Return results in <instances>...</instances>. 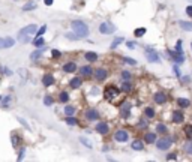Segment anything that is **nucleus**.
I'll return each mask as SVG.
<instances>
[{
	"label": "nucleus",
	"mask_w": 192,
	"mask_h": 162,
	"mask_svg": "<svg viewBox=\"0 0 192 162\" xmlns=\"http://www.w3.org/2000/svg\"><path fill=\"white\" fill-rule=\"evenodd\" d=\"M81 84H83V81H81V78H80V77L72 78V80H71V83H69V86H71L72 89H80V87H81Z\"/></svg>",
	"instance_id": "obj_23"
},
{
	"label": "nucleus",
	"mask_w": 192,
	"mask_h": 162,
	"mask_svg": "<svg viewBox=\"0 0 192 162\" xmlns=\"http://www.w3.org/2000/svg\"><path fill=\"white\" fill-rule=\"evenodd\" d=\"M11 143H12V146H14V147H18V144H20V137H18L17 134H12V137H11Z\"/></svg>",
	"instance_id": "obj_38"
},
{
	"label": "nucleus",
	"mask_w": 192,
	"mask_h": 162,
	"mask_svg": "<svg viewBox=\"0 0 192 162\" xmlns=\"http://www.w3.org/2000/svg\"><path fill=\"white\" fill-rule=\"evenodd\" d=\"M138 126H140V128H147V122H146L144 119H141V120L138 122Z\"/></svg>",
	"instance_id": "obj_54"
},
{
	"label": "nucleus",
	"mask_w": 192,
	"mask_h": 162,
	"mask_svg": "<svg viewBox=\"0 0 192 162\" xmlns=\"http://www.w3.org/2000/svg\"><path fill=\"white\" fill-rule=\"evenodd\" d=\"M122 60H123L125 63L131 65V66H135V65H137V60H134V59H131V57H123Z\"/></svg>",
	"instance_id": "obj_42"
},
{
	"label": "nucleus",
	"mask_w": 192,
	"mask_h": 162,
	"mask_svg": "<svg viewBox=\"0 0 192 162\" xmlns=\"http://www.w3.org/2000/svg\"><path fill=\"white\" fill-rule=\"evenodd\" d=\"M119 95H120V90H119L116 86H108V87H105V90H104V96H105L107 101H113V99L117 98Z\"/></svg>",
	"instance_id": "obj_4"
},
{
	"label": "nucleus",
	"mask_w": 192,
	"mask_h": 162,
	"mask_svg": "<svg viewBox=\"0 0 192 162\" xmlns=\"http://www.w3.org/2000/svg\"><path fill=\"white\" fill-rule=\"evenodd\" d=\"M146 27H138V29H135L134 30V35H135V38H141V36H144L146 35Z\"/></svg>",
	"instance_id": "obj_32"
},
{
	"label": "nucleus",
	"mask_w": 192,
	"mask_h": 162,
	"mask_svg": "<svg viewBox=\"0 0 192 162\" xmlns=\"http://www.w3.org/2000/svg\"><path fill=\"white\" fill-rule=\"evenodd\" d=\"M80 141H81V143H83L84 146H87V147H92V144H90V143H89V141H87L86 138H83V137H81V138H80Z\"/></svg>",
	"instance_id": "obj_55"
},
{
	"label": "nucleus",
	"mask_w": 192,
	"mask_h": 162,
	"mask_svg": "<svg viewBox=\"0 0 192 162\" xmlns=\"http://www.w3.org/2000/svg\"><path fill=\"white\" fill-rule=\"evenodd\" d=\"M173 72L176 74V77H177V78H180V77H182V74H180V68H179V65H176V63H174V66H173Z\"/></svg>",
	"instance_id": "obj_45"
},
{
	"label": "nucleus",
	"mask_w": 192,
	"mask_h": 162,
	"mask_svg": "<svg viewBox=\"0 0 192 162\" xmlns=\"http://www.w3.org/2000/svg\"><path fill=\"white\" fill-rule=\"evenodd\" d=\"M45 32H47V26H45V24H44V26H42V27H39V29H38V32H36V33H35V35H36V36H42V35H44V33H45Z\"/></svg>",
	"instance_id": "obj_43"
},
{
	"label": "nucleus",
	"mask_w": 192,
	"mask_h": 162,
	"mask_svg": "<svg viewBox=\"0 0 192 162\" xmlns=\"http://www.w3.org/2000/svg\"><path fill=\"white\" fill-rule=\"evenodd\" d=\"M65 36H66L68 39H72V41H77V39H80V38H78L77 35H71V33H66Z\"/></svg>",
	"instance_id": "obj_51"
},
{
	"label": "nucleus",
	"mask_w": 192,
	"mask_h": 162,
	"mask_svg": "<svg viewBox=\"0 0 192 162\" xmlns=\"http://www.w3.org/2000/svg\"><path fill=\"white\" fill-rule=\"evenodd\" d=\"M155 144H156V149H158V150H168V149L173 146V138H170V137H162V138L156 140Z\"/></svg>",
	"instance_id": "obj_3"
},
{
	"label": "nucleus",
	"mask_w": 192,
	"mask_h": 162,
	"mask_svg": "<svg viewBox=\"0 0 192 162\" xmlns=\"http://www.w3.org/2000/svg\"><path fill=\"white\" fill-rule=\"evenodd\" d=\"M131 147H132L134 150H143V149H144V143H143L141 140H135V141H132Z\"/></svg>",
	"instance_id": "obj_26"
},
{
	"label": "nucleus",
	"mask_w": 192,
	"mask_h": 162,
	"mask_svg": "<svg viewBox=\"0 0 192 162\" xmlns=\"http://www.w3.org/2000/svg\"><path fill=\"white\" fill-rule=\"evenodd\" d=\"M74 113H75V108L72 105H66L65 107V114L66 116H74Z\"/></svg>",
	"instance_id": "obj_39"
},
{
	"label": "nucleus",
	"mask_w": 192,
	"mask_h": 162,
	"mask_svg": "<svg viewBox=\"0 0 192 162\" xmlns=\"http://www.w3.org/2000/svg\"><path fill=\"white\" fill-rule=\"evenodd\" d=\"M167 54L170 56V59H173L174 60V63L176 65H183L185 63V54H179V53H176V51H173V50H167Z\"/></svg>",
	"instance_id": "obj_6"
},
{
	"label": "nucleus",
	"mask_w": 192,
	"mask_h": 162,
	"mask_svg": "<svg viewBox=\"0 0 192 162\" xmlns=\"http://www.w3.org/2000/svg\"><path fill=\"white\" fill-rule=\"evenodd\" d=\"M177 105H179L180 108H189V107H191V101L186 99V98H179V99H177Z\"/></svg>",
	"instance_id": "obj_20"
},
{
	"label": "nucleus",
	"mask_w": 192,
	"mask_h": 162,
	"mask_svg": "<svg viewBox=\"0 0 192 162\" xmlns=\"http://www.w3.org/2000/svg\"><path fill=\"white\" fill-rule=\"evenodd\" d=\"M122 90H123L125 93H129V92L132 90V84H131V81H125V80H123V83H122Z\"/></svg>",
	"instance_id": "obj_31"
},
{
	"label": "nucleus",
	"mask_w": 192,
	"mask_h": 162,
	"mask_svg": "<svg viewBox=\"0 0 192 162\" xmlns=\"http://www.w3.org/2000/svg\"><path fill=\"white\" fill-rule=\"evenodd\" d=\"M167 132H168L167 125H164V123H158V125H156V134H162V135H165Z\"/></svg>",
	"instance_id": "obj_25"
},
{
	"label": "nucleus",
	"mask_w": 192,
	"mask_h": 162,
	"mask_svg": "<svg viewBox=\"0 0 192 162\" xmlns=\"http://www.w3.org/2000/svg\"><path fill=\"white\" fill-rule=\"evenodd\" d=\"M84 116H86V119H87L89 122H95V120L99 119V113L96 111V108H89Z\"/></svg>",
	"instance_id": "obj_11"
},
{
	"label": "nucleus",
	"mask_w": 192,
	"mask_h": 162,
	"mask_svg": "<svg viewBox=\"0 0 192 162\" xmlns=\"http://www.w3.org/2000/svg\"><path fill=\"white\" fill-rule=\"evenodd\" d=\"M20 32H21V33H26V35H35V33L38 32V27H36V24H29V26H26L24 29H21Z\"/></svg>",
	"instance_id": "obj_15"
},
{
	"label": "nucleus",
	"mask_w": 192,
	"mask_h": 162,
	"mask_svg": "<svg viewBox=\"0 0 192 162\" xmlns=\"http://www.w3.org/2000/svg\"><path fill=\"white\" fill-rule=\"evenodd\" d=\"M71 27L75 30L77 36L81 39V38H86L89 35V26L84 23V21H80V20H75V21H71Z\"/></svg>",
	"instance_id": "obj_1"
},
{
	"label": "nucleus",
	"mask_w": 192,
	"mask_h": 162,
	"mask_svg": "<svg viewBox=\"0 0 192 162\" xmlns=\"http://www.w3.org/2000/svg\"><path fill=\"white\" fill-rule=\"evenodd\" d=\"M191 48H192V44H191Z\"/></svg>",
	"instance_id": "obj_60"
},
{
	"label": "nucleus",
	"mask_w": 192,
	"mask_h": 162,
	"mask_svg": "<svg viewBox=\"0 0 192 162\" xmlns=\"http://www.w3.org/2000/svg\"><path fill=\"white\" fill-rule=\"evenodd\" d=\"M95 129H96V132H98V134H101V135H107V134L110 132V126H108V123H105V122L98 123Z\"/></svg>",
	"instance_id": "obj_13"
},
{
	"label": "nucleus",
	"mask_w": 192,
	"mask_h": 162,
	"mask_svg": "<svg viewBox=\"0 0 192 162\" xmlns=\"http://www.w3.org/2000/svg\"><path fill=\"white\" fill-rule=\"evenodd\" d=\"M65 120H66V123H68L69 126H75V125H77V119H75V117H72V116H68Z\"/></svg>",
	"instance_id": "obj_41"
},
{
	"label": "nucleus",
	"mask_w": 192,
	"mask_h": 162,
	"mask_svg": "<svg viewBox=\"0 0 192 162\" xmlns=\"http://www.w3.org/2000/svg\"><path fill=\"white\" fill-rule=\"evenodd\" d=\"M18 41L20 42H23V44H27V42H30V35H26V33H18Z\"/></svg>",
	"instance_id": "obj_30"
},
{
	"label": "nucleus",
	"mask_w": 192,
	"mask_h": 162,
	"mask_svg": "<svg viewBox=\"0 0 192 162\" xmlns=\"http://www.w3.org/2000/svg\"><path fill=\"white\" fill-rule=\"evenodd\" d=\"M171 120H173V123H183V120H185V114H183V111H180V110H176V111H173V116H171Z\"/></svg>",
	"instance_id": "obj_14"
},
{
	"label": "nucleus",
	"mask_w": 192,
	"mask_h": 162,
	"mask_svg": "<svg viewBox=\"0 0 192 162\" xmlns=\"http://www.w3.org/2000/svg\"><path fill=\"white\" fill-rule=\"evenodd\" d=\"M185 12H186V15H188V17H191V18H192V5H189V6H186V9H185Z\"/></svg>",
	"instance_id": "obj_49"
},
{
	"label": "nucleus",
	"mask_w": 192,
	"mask_h": 162,
	"mask_svg": "<svg viewBox=\"0 0 192 162\" xmlns=\"http://www.w3.org/2000/svg\"><path fill=\"white\" fill-rule=\"evenodd\" d=\"M63 71H65V72H68V74H72V72H75V71H77V65H75L74 62H68V63L63 66Z\"/></svg>",
	"instance_id": "obj_19"
},
{
	"label": "nucleus",
	"mask_w": 192,
	"mask_h": 162,
	"mask_svg": "<svg viewBox=\"0 0 192 162\" xmlns=\"http://www.w3.org/2000/svg\"><path fill=\"white\" fill-rule=\"evenodd\" d=\"M144 53H146L147 62H150V63H159V62H161V57H159L158 51H156L153 47H146Z\"/></svg>",
	"instance_id": "obj_2"
},
{
	"label": "nucleus",
	"mask_w": 192,
	"mask_h": 162,
	"mask_svg": "<svg viewBox=\"0 0 192 162\" xmlns=\"http://www.w3.org/2000/svg\"><path fill=\"white\" fill-rule=\"evenodd\" d=\"M44 3H45L47 6H51V5H53V0H44Z\"/></svg>",
	"instance_id": "obj_57"
},
{
	"label": "nucleus",
	"mask_w": 192,
	"mask_h": 162,
	"mask_svg": "<svg viewBox=\"0 0 192 162\" xmlns=\"http://www.w3.org/2000/svg\"><path fill=\"white\" fill-rule=\"evenodd\" d=\"M51 57L53 59H60L62 57V53L59 50H51Z\"/></svg>",
	"instance_id": "obj_44"
},
{
	"label": "nucleus",
	"mask_w": 192,
	"mask_h": 162,
	"mask_svg": "<svg viewBox=\"0 0 192 162\" xmlns=\"http://www.w3.org/2000/svg\"><path fill=\"white\" fill-rule=\"evenodd\" d=\"M42 53H44V50H36V51H33V53L30 54V59H32V60H38V59L42 56Z\"/></svg>",
	"instance_id": "obj_36"
},
{
	"label": "nucleus",
	"mask_w": 192,
	"mask_h": 162,
	"mask_svg": "<svg viewBox=\"0 0 192 162\" xmlns=\"http://www.w3.org/2000/svg\"><path fill=\"white\" fill-rule=\"evenodd\" d=\"M15 45V39L14 38H0V50H5V48H11Z\"/></svg>",
	"instance_id": "obj_9"
},
{
	"label": "nucleus",
	"mask_w": 192,
	"mask_h": 162,
	"mask_svg": "<svg viewBox=\"0 0 192 162\" xmlns=\"http://www.w3.org/2000/svg\"><path fill=\"white\" fill-rule=\"evenodd\" d=\"M180 81H182L183 84H188V83L191 81V77H189V75H186V77H180Z\"/></svg>",
	"instance_id": "obj_50"
},
{
	"label": "nucleus",
	"mask_w": 192,
	"mask_h": 162,
	"mask_svg": "<svg viewBox=\"0 0 192 162\" xmlns=\"http://www.w3.org/2000/svg\"><path fill=\"white\" fill-rule=\"evenodd\" d=\"M131 108H132V104L131 102H123L120 105V116L123 119H129L131 117Z\"/></svg>",
	"instance_id": "obj_8"
},
{
	"label": "nucleus",
	"mask_w": 192,
	"mask_h": 162,
	"mask_svg": "<svg viewBox=\"0 0 192 162\" xmlns=\"http://www.w3.org/2000/svg\"><path fill=\"white\" fill-rule=\"evenodd\" d=\"M17 120H18V122H20V123H21V125H23V126H24V128H26L27 131H30V126L27 125V122H26V120H24L23 117H17Z\"/></svg>",
	"instance_id": "obj_47"
},
{
	"label": "nucleus",
	"mask_w": 192,
	"mask_h": 162,
	"mask_svg": "<svg viewBox=\"0 0 192 162\" xmlns=\"http://www.w3.org/2000/svg\"><path fill=\"white\" fill-rule=\"evenodd\" d=\"M9 101H11V96H6V98L3 99V107H8V105H9Z\"/></svg>",
	"instance_id": "obj_56"
},
{
	"label": "nucleus",
	"mask_w": 192,
	"mask_h": 162,
	"mask_svg": "<svg viewBox=\"0 0 192 162\" xmlns=\"http://www.w3.org/2000/svg\"><path fill=\"white\" fill-rule=\"evenodd\" d=\"M176 161L177 159V155H176V152H173V153H170V155H167V161Z\"/></svg>",
	"instance_id": "obj_48"
},
{
	"label": "nucleus",
	"mask_w": 192,
	"mask_h": 162,
	"mask_svg": "<svg viewBox=\"0 0 192 162\" xmlns=\"http://www.w3.org/2000/svg\"><path fill=\"white\" fill-rule=\"evenodd\" d=\"M122 78H123L125 81H131V78H132V74H131L129 71H122Z\"/></svg>",
	"instance_id": "obj_40"
},
{
	"label": "nucleus",
	"mask_w": 192,
	"mask_h": 162,
	"mask_svg": "<svg viewBox=\"0 0 192 162\" xmlns=\"http://www.w3.org/2000/svg\"><path fill=\"white\" fill-rule=\"evenodd\" d=\"M179 26L182 30H186V32H192V21H185V20H180L179 21Z\"/></svg>",
	"instance_id": "obj_18"
},
{
	"label": "nucleus",
	"mask_w": 192,
	"mask_h": 162,
	"mask_svg": "<svg viewBox=\"0 0 192 162\" xmlns=\"http://www.w3.org/2000/svg\"><path fill=\"white\" fill-rule=\"evenodd\" d=\"M153 101H155L158 105H164V104L168 101V96H167V93H164V92H156V93L153 95Z\"/></svg>",
	"instance_id": "obj_10"
},
{
	"label": "nucleus",
	"mask_w": 192,
	"mask_h": 162,
	"mask_svg": "<svg viewBox=\"0 0 192 162\" xmlns=\"http://www.w3.org/2000/svg\"><path fill=\"white\" fill-rule=\"evenodd\" d=\"M183 152H185L186 155L192 156V140H189V141H186V143L183 144Z\"/></svg>",
	"instance_id": "obj_24"
},
{
	"label": "nucleus",
	"mask_w": 192,
	"mask_h": 162,
	"mask_svg": "<svg viewBox=\"0 0 192 162\" xmlns=\"http://www.w3.org/2000/svg\"><path fill=\"white\" fill-rule=\"evenodd\" d=\"M33 44H35V47H36V48H42V47L45 45V41H44V38H42V36H36V38H35V41H33Z\"/></svg>",
	"instance_id": "obj_28"
},
{
	"label": "nucleus",
	"mask_w": 192,
	"mask_h": 162,
	"mask_svg": "<svg viewBox=\"0 0 192 162\" xmlns=\"http://www.w3.org/2000/svg\"><path fill=\"white\" fill-rule=\"evenodd\" d=\"M107 77H108V71L105 68H99L95 71V78L98 81H104V80H107Z\"/></svg>",
	"instance_id": "obj_12"
},
{
	"label": "nucleus",
	"mask_w": 192,
	"mask_h": 162,
	"mask_svg": "<svg viewBox=\"0 0 192 162\" xmlns=\"http://www.w3.org/2000/svg\"><path fill=\"white\" fill-rule=\"evenodd\" d=\"M128 140H129V134H128L125 129L116 131V134H114V141H117V143H126Z\"/></svg>",
	"instance_id": "obj_7"
},
{
	"label": "nucleus",
	"mask_w": 192,
	"mask_h": 162,
	"mask_svg": "<svg viewBox=\"0 0 192 162\" xmlns=\"http://www.w3.org/2000/svg\"><path fill=\"white\" fill-rule=\"evenodd\" d=\"M80 72H81V75H83V77H90V75L93 74V68L87 65V66H83V68L80 69Z\"/></svg>",
	"instance_id": "obj_22"
},
{
	"label": "nucleus",
	"mask_w": 192,
	"mask_h": 162,
	"mask_svg": "<svg viewBox=\"0 0 192 162\" xmlns=\"http://www.w3.org/2000/svg\"><path fill=\"white\" fill-rule=\"evenodd\" d=\"M36 8H38L36 2H27V3L23 6V11H33V9H36Z\"/></svg>",
	"instance_id": "obj_29"
},
{
	"label": "nucleus",
	"mask_w": 192,
	"mask_h": 162,
	"mask_svg": "<svg viewBox=\"0 0 192 162\" xmlns=\"http://www.w3.org/2000/svg\"><path fill=\"white\" fill-rule=\"evenodd\" d=\"M53 102H54V101H53L51 96H45V98H44V105L50 107V105H53Z\"/></svg>",
	"instance_id": "obj_46"
},
{
	"label": "nucleus",
	"mask_w": 192,
	"mask_h": 162,
	"mask_svg": "<svg viewBox=\"0 0 192 162\" xmlns=\"http://www.w3.org/2000/svg\"><path fill=\"white\" fill-rule=\"evenodd\" d=\"M98 93H99V90H98V89H95V87L92 89V95H98Z\"/></svg>",
	"instance_id": "obj_58"
},
{
	"label": "nucleus",
	"mask_w": 192,
	"mask_h": 162,
	"mask_svg": "<svg viewBox=\"0 0 192 162\" xmlns=\"http://www.w3.org/2000/svg\"><path fill=\"white\" fill-rule=\"evenodd\" d=\"M59 101H60V102H63V104H65V102H68V101H69V93L62 92V93L59 95Z\"/></svg>",
	"instance_id": "obj_37"
},
{
	"label": "nucleus",
	"mask_w": 192,
	"mask_h": 162,
	"mask_svg": "<svg viewBox=\"0 0 192 162\" xmlns=\"http://www.w3.org/2000/svg\"><path fill=\"white\" fill-rule=\"evenodd\" d=\"M135 45H137V44H135V42H132V41H128V42H126V47H128V48H131V50H134V48H135Z\"/></svg>",
	"instance_id": "obj_53"
},
{
	"label": "nucleus",
	"mask_w": 192,
	"mask_h": 162,
	"mask_svg": "<svg viewBox=\"0 0 192 162\" xmlns=\"http://www.w3.org/2000/svg\"><path fill=\"white\" fill-rule=\"evenodd\" d=\"M54 77L51 75V74H45L44 75V78H42V84L45 86V87H50V86H53L54 84Z\"/></svg>",
	"instance_id": "obj_16"
},
{
	"label": "nucleus",
	"mask_w": 192,
	"mask_h": 162,
	"mask_svg": "<svg viewBox=\"0 0 192 162\" xmlns=\"http://www.w3.org/2000/svg\"><path fill=\"white\" fill-rule=\"evenodd\" d=\"M191 3H192V0H191Z\"/></svg>",
	"instance_id": "obj_61"
},
{
	"label": "nucleus",
	"mask_w": 192,
	"mask_h": 162,
	"mask_svg": "<svg viewBox=\"0 0 192 162\" xmlns=\"http://www.w3.org/2000/svg\"><path fill=\"white\" fill-rule=\"evenodd\" d=\"M24 155H26V149L23 147V149L20 150V155H18V161H23V158H24Z\"/></svg>",
	"instance_id": "obj_52"
},
{
	"label": "nucleus",
	"mask_w": 192,
	"mask_h": 162,
	"mask_svg": "<svg viewBox=\"0 0 192 162\" xmlns=\"http://www.w3.org/2000/svg\"><path fill=\"white\" fill-rule=\"evenodd\" d=\"M2 99H3V98H2V96H0V101H2Z\"/></svg>",
	"instance_id": "obj_59"
},
{
	"label": "nucleus",
	"mask_w": 192,
	"mask_h": 162,
	"mask_svg": "<svg viewBox=\"0 0 192 162\" xmlns=\"http://www.w3.org/2000/svg\"><path fill=\"white\" fill-rule=\"evenodd\" d=\"M174 51H176V53H179V54H185V53H183V47H182V39H179V41L176 42Z\"/></svg>",
	"instance_id": "obj_35"
},
{
	"label": "nucleus",
	"mask_w": 192,
	"mask_h": 162,
	"mask_svg": "<svg viewBox=\"0 0 192 162\" xmlns=\"http://www.w3.org/2000/svg\"><path fill=\"white\" fill-rule=\"evenodd\" d=\"M84 59L87 62H96L98 60V54L93 53V51H87V53H84Z\"/></svg>",
	"instance_id": "obj_21"
},
{
	"label": "nucleus",
	"mask_w": 192,
	"mask_h": 162,
	"mask_svg": "<svg viewBox=\"0 0 192 162\" xmlns=\"http://www.w3.org/2000/svg\"><path fill=\"white\" fill-rule=\"evenodd\" d=\"M99 32H101L102 35H111V33L116 32V26H114L113 23H110V21H104V23L99 26Z\"/></svg>",
	"instance_id": "obj_5"
},
{
	"label": "nucleus",
	"mask_w": 192,
	"mask_h": 162,
	"mask_svg": "<svg viewBox=\"0 0 192 162\" xmlns=\"http://www.w3.org/2000/svg\"><path fill=\"white\" fill-rule=\"evenodd\" d=\"M123 41H125V39H123L122 36H119V38H116V39H114V41L111 42V50H114V48H117V47H119V45H120V44H122Z\"/></svg>",
	"instance_id": "obj_34"
},
{
	"label": "nucleus",
	"mask_w": 192,
	"mask_h": 162,
	"mask_svg": "<svg viewBox=\"0 0 192 162\" xmlns=\"http://www.w3.org/2000/svg\"><path fill=\"white\" fill-rule=\"evenodd\" d=\"M144 116H146L147 119H153V117H155V110H153L152 107H147V108L144 110Z\"/></svg>",
	"instance_id": "obj_33"
},
{
	"label": "nucleus",
	"mask_w": 192,
	"mask_h": 162,
	"mask_svg": "<svg viewBox=\"0 0 192 162\" xmlns=\"http://www.w3.org/2000/svg\"><path fill=\"white\" fill-rule=\"evenodd\" d=\"M183 134L188 140H192V125H186L183 128Z\"/></svg>",
	"instance_id": "obj_27"
},
{
	"label": "nucleus",
	"mask_w": 192,
	"mask_h": 162,
	"mask_svg": "<svg viewBox=\"0 0 192 162\" xmlns=\"http://www.w3.org/2000/svg\"><path fill=\"white\" fill-rule=\"evenodd\" d=\"M156 140H158V138H156V132H147V134L144 135V141H146L147 144H155Z\"/></svg>",
	"instance_id": "obj_17"
}]
</instances>
